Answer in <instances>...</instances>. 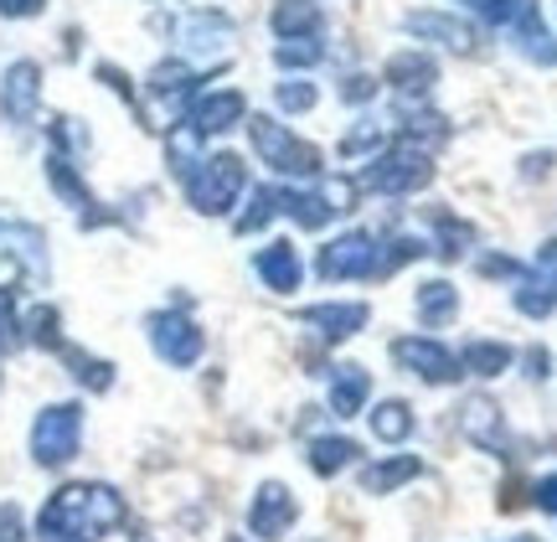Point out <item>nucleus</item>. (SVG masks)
Masks as SVG:
<instances>
[{
    "label": "nucleus",
    "instance_id": "5701e85b",
    "mask_svg": "<svg viewBox=\"0 0 557 542\" xmlns=\"http://www.w3.org/2000/svg\"><path fill=\"white\" fill-rule=\"evenodd\" d=\"M423 470V465L413 460V455H403V460H382V465H372V470H361V491L367 496H387L393 485H408Z\"/></svg>",
    "mask_w": 557,
    "mask_h": 542
},
{
    "label": "nucleus",
    "instance_id": "20e7f679",
    "mask_svg": "<svg viewBox=\"0 0 557 542\" xmlns=\"http://www.w3.org/2000/svg\"><path fill=\"white\" fill-rule=\"evenodd\" d=\"M78 440H83L78 403H52V408H41V419L32 423V455H37V465L73 460V455H78Z\"/></svg>",
    "mask_w": 557,
    "mask_h": 542
},
{
    "label": "nucleus",
    "instance_id": "bb28decb",
    "mask_svg": "<svg viewBox=\"0 0 557 542\" xmlns=\"http://www.w3.org/2000/svg\"><path fill=\"white\" fill-rule=\"evenodd\" d=\"M320 52H325V47H320L315 37H284L274 47V62L278 67H315Z\"/></svg>",
    "mask_w": 557,
    "mask_h": 542
},
{
    "label": "nucleus",
    "instance_id": "c85d7f7f",
    "mask_svg": "<svg viewBox=\"0 0 557 542\" xmlns=\"http://www.w3.org/2000/svg\"><path fill=\"white\" fill-rule=\"evenodd\" d=\"M21 346V316H16V290L0 284V357Z\"/></svg>",
    "mask_w": 557,
    "mask_h": 542
},
{
    "label": "nucleus",
    "instance_id": "473e14b6",
    "mask_svg": "<svg viewBox=\"0 0 557 542\" xmlns=\"http://www.w3.org/2000/svg\"><path fill=\"white\" fill-rule=\"evenodd\" d=\"M532 496H537L542 512H557V476H542V481L532 485Z\"/></svg>",
    "mask_w": 557,
    "mask_h": 542
},
{
    "label": "nucleus",
    "instance_id": "2f4dec72",
    "mask_svg": "<svg viewBox=\"0 0 557 542\" xmlns=\"http://www.w3.org/2000/svg\"><path fill=\"white\" fill-rule=\"evenodd\" d=\"M377 140H382L377 124H367V130H351V135L341 140V156H367V150H377Z\"/></svg>",
    "mask_w": 557,
    "mask_h": 542
},
{
    "label": "nucleus",
    "instance_id": "f8f14e48",
    "mask_svg": "<svg viewBox=\"0 0 557 542\" xmlns=\"http://www.w3.org/2000/svg\"><path fill=\"white\" fill-rule=\"evenodd\" d=\"M459 429H465V440L480 444V449H491V455H506V419H500V408L491 398H470L459 408Z\"/></svg>",
    "mask_w": 557,
    "mask_h": 542
},
{
    "label": "nucleus",
    "instance_id": "c9c22d12",
    "mask_svg": "<svg viewBox=\"0 0 557 542\" xmlns=\"http://www.w3.org/2000/svg\"><path fill=\"white\" fill-rule=\"evenodd\" d=\"M37 538L41 542H88V538H78V532H62V527H37Z\"/></svg>",
    "mask_w": 557,
    "mask_h": 542
},
{
    "label": "nucleus",
    "instance_id": "a878e982",
    "mask_svg": "<svg viewBox=\"0 0 557 542\" xmlns=\"http://www.w3.org/2000/svg\"><path fill=\"white\" fill-rule=\"evenodd\" d=\"M269 218H278V186H259V192L248 197V212H243L233 227H238V233H259Z\"/></svg>",
    "mask_w": 557,
    "mask_h": 542
},
{
    "label": "nucleus",
    "instance_id": "7ed1b4c3",
    "mask_svg": "<svg viewBox=\"0 0 557 542\" xmlns=\"http://www.w3.org/2000/svg\"><path fill=\"white\" fill-rule=\"evenodd\" d=\"M243 186H248V171H243L238 156H212V161H197V171L186 176V197H191L197 212L218 218L238 201Z\"/></svg>",
    "mask_w": 557,
    "mask_h": 542
},
{
    "label": "nucleus",
    "instance_id": "ddd939ff",
    "mask_svg": "<svg viewBox=\"0 0 557 542\" xmlns=\"http://www.w3.org/2000/svg\"><path fill=\"white\" fill-rule=\"evenodd\" d=\"M295 517H299V506H295V496H289V485H263L248 522H253L259 538H284V532L295 527Z\"/></svg>",
    "mask_w": 557,
    "mask_h": 542
},
{
    "label": "nucleus",
    "instance_id": "9b49d317",
    "mask_svg": "<svg viewBox=\"0 0 557 542\" xmlns=\"http://www.w3.org/2000/svg\"><path fill=\"white\" fill-rule=\"evenodd\" d=\"M181 41H186V52H197L201 62H222L227 58V47H233V26L218 16V11H191V16H181Z\"/></svg>",
    "mask_w": 557,
    "mask_h": 542
},
{
    "label": "nucleus",
    "instance_id": "423d86ee",
    "mask_svg": "<svg viewBox=\"0 0 557 542\" xmlns=\"http://www.w3.org/2000/svg\"><path fill=\"white\" fill-rule=\"evenodd\" d=\"M517 310H521V316H532V321H542V316H553V310H557V238L542 243L537 263L521 274Z\"/></svg>",
    "mask_w": 557,
    "mask_h": 542
},
{
    "label": "nucleus",
    "instance_id": "dca6fc26",
    "mask_svg": "<svg viewBox=\"0 0 557 542\" xmlns=\"http://www.w3.org/2000/svg\"><path fill=\"white\" fill-rule=\"evenodd\" d=\"M243 94L238 88H222V94H207V99L191 109V130L197 135H222V130H233V124L243 120Z\"/></svg>",
    "mask_w": 557,
    "mask_h": 542
},
{
    "label": "nucleus",
    "instance_id": "4c0bfd02",
    "mask_svg": "<svg viewBox=\"0 0 557 542\" xmlns=\"http://www.w3.org/2000/svg\"><path fill=\"white\" fill-rule=\"evenodd\" d=\"M480 274H491V280H496V274H517V263L511 259H485L480 263Z\"/></svg>",
    "mask_w": 557,
    "mask_h": 542
},
{
    "label": "nucleus",
    "instance_id": "0eeeda50",
    "mask_svg": "<svg viewBox=\"0 0 557 542\" xmlns=\"http://www.w3.org/2000/svg\"><path fill=\"white\" fill-rule=\"evenodd\" d=\"M393 361L408 367V372L423 382H459L465 378V367H459L455 352H444V346L429 342V336H403V342H393Z\"/></svg>",
    "mask_w": 557,
    "mask_h": 542
},
{
    "label": "nucleus",
    "instance_id": "72a5a7b5",
    "mask_svg": "<svg viewBox=\"0 0 557 542\" xmlns=\"http://www.w3.org/2000/svg\"><path fill=\"white\" fill-rule=\"evenodd\" d=\"M372 94H377V88H372V78H361V73H357V78H346V103H367Z\"/></svg>",
    "mask_w": 557,
    "mask_h": 542
},
{
    "label": "nucleus",
    "instance_id": "2eb2a0df",
    "mask_svg": "<svg viewBox=\"0 0 557 542\" xmlns=\"http://www.w3.org/2000/svg\"><path fill=\"white\" fill-rule=\"evenodd\" d=\"M253 269H259V280L269 284L274 295H289V290H299V254H295V243L274 238L259 254V259H253Z\"/></svg>",
    "mask_w": 557,
    "mask_h": 542
},
{
    "label": "nucleus",
    "instance_id": "aec40b11",
    "mask_svg": "<svg viewBox=\"0 0 557 542\" xmlns=\"http://www.w3.org/2000/svg\"><path fill=\"white\" fill-rule=\"evenodd\" d=\"M269 26H274L278 37H315L320 32V5L315 0H278Z\"/></svg>",
    "mask_w": 557,
    "mask_h": 542
},
{
    "label": "nucleus",
    "instance_id": "f257e3e1",
    "mask_svg": "<svg viewBox=\"0 0 557 542\" xmlns=\"http://www.w3.org/2000/svg\"><path fill=\"white\" fill-rule=\"evenodd\" d=\"M120 522H124V502L109 485H62L58 496L41 506L37 527H62V532H78V538L94 542V532H109Z\"/></svg>",
    "mask_w": 557,
    "mask_h": 542
},
{
    "label": "nucleus",
    "instance_id": "58836bf2",
    "mask_svg": "<svg viewBox=\"0 0 557 542\" xmlns=\"http://www.w3.org/2000/svg\"><path fill=\"white\" fill-rule=\"evenodd\" d=\"M527 367H532V378H547V352L532 346V352H527Z\"/></svg>",
    "mask_w": 557,
    "mask_h": 542
},
{
    "label": "nucleus",
    "instance_id": "cd10ccee",
    "mask_svg": "<svg viewBox=\"0 0 557 542\" xmlns=\"http://www.w3.org/2000/svg\"><path fill=\"white\" fill-rule=\"evenodd\" d=\"M58 352H62V361H67V367L78 372V382H83V387H109V378H114V367H109V361L83 357L78 346H58Z\"/></svg>",
    "mask_w": 557,
    "mask_h": 542
},
{
    "label": "nucleus",
    "instance_id": "39448f33",
    "mask_svg": "<svg viewBox=\"0 0 557 542\" xmlns=\"http://www.w3.org/2000/svg\"><path fill=\"white\" fill-rule=\"evenodd\" d=\"M320 280H372L377 269V238L372 233H341L336 243L320 248Z\"/></svg>",
    "mask_w": 557,
    "mask_h": 542
},
{
    "label": "nucleus",
    "instance_id": "4be33fe9",
    "mask_svg": "<svg viewBox=\"0 0 557 542\" xmlns=\"http://www.w3.org/2000/svg\"><path fill=\"white\" fill-rule=\"evenodd\" d=\"M357 455L361 449L351 440H341V434H315V440H310V470H315V476H336V470H346Z\"/></svg>",
    "mask_w": 557,
    "mask_h": 542
},
{
    "label": "nucleus",
    "instance_id": "a19ab883",
    "mask_svg": "<svg viewBox=\"0 0 557 542\" xmlns=\"http://www.w3.org/2000/svg\"><path fill=\"white\" fill-rule=\"evenodd\" d=\"M227 542H248V538H227Z\"/></svg>",
    "mask_w": 557,
    "mask_h": 542
},
{
    "label": "nucleus",
    "instance_id": "412c9836",
    "mask_svg": "<svg viewBox=\"0 0 557 542\" xmlns=\"http://www.w3.org/2000/svg\"><path fill=\"white\" fill-rule=\"evenodd\" d=\"M459 316V295L449 280H429L418 290V321L423 325H449Z\"/></svg>",
    "mask_w": 557,
    "mask_h": 542
},
{
    "label": "nucleus",
    "instance_id": "6ab92c4d",
    "mask_svg": "<svg viewBox=\"0 0 557 542\" xmlns=\"http://www.w3.org/2000/svg\"><path fill=\"white\" fill-rule=\"evenodd\" d=\"M387 78H393L398 94H429L438 78V67L429 52H398V58L387 62Z\"/></svg>",
    "mask_w": 557,
    "mask_h": 542
},
{
    "label": "nucleus",
    "instance_id": "b1692460",
    "mask_svg": "<svg viewBox=\"0 0 557 542\" xmlns=\"http://www.w3.org/2000/svg\"><path fill=\"white\" fill-rule=\"evenodd\" d=\"M511 357H517V352H511L506 342H470L465 346V357H459V367L475 372V378H500V372L511 367Z\"/></svg>",
    "mask_w": 557,
    "mask_h": 542
},
{
    "label": "nucleus",
    "instance_id": "f03ea898",
    "mask_svg": "<svg viewBox=\"0 0 557 542\" xmlns=\"http://www.w3.org/2000/svg\"><path fill=\"white\" fill-rule=\"evenodd\" d=\"M248 135H253V150H259L263 161L274 165L278 176H299V181H310V176H320V165H325V156H320L315 145H305V140H295L284 124H274V120H248Z\"/></svg>",
    "mask_w": 557,
    "mask_h": 542
},
{
    "label": "nucleus",
    "instance_id": "e433bc0d",
    "mask_svg": "<svg viewBox=\"0 0 557 542\" xmlns=\"http://www.w3.org/2000/svg\"><path fill=\"white\" fill-rule=\"evenodd\" d=\"M547 165H553V156L542 150V156H527V161H521V171H527V176H547Z\"/></svg>",
    "mask_w": 557,
    "mask_h": 542
},
{
    "label": "nucleus",
    "instance_id": "c756f323",
    "mask_svg": "<svg viewBox=\"0 0 557 542\" xmlns=\"http://www.w3.org/2000/svg\"><path fill=\"white\" fill-rule=\"evenodd\" d=\"M274 103L284 114H299V109H315V83H278Z\"/></svg>",
    "mask_w": 557,
    "mask_h": 542
},
{
    "label": "nucleus",
    "instance_id": "4468645a",
    "mask_svg": "<svg viewBox=\"0 0 557 542\" xmlns=\"http://www.w3.org/2000/svg\"><path fill=\"white\" fill-rule=\"evenodd\" d=\"M403 26L413 32V37H434L444 41L449 52H475V32L455 16H438V11H413V16H403Z\"/></svg>",
    "mask_w": 557,
    "mask_h": 542
},
{
    "label": "nucleus",
    "instance_id": "f3484780",
    "mask_svg": "<svg viewBox=\"0 0 557 542\" xmlns=\"http://www.w3.org/2000/svg\"><path fill=\"white\" fill-rule=\"evenodd\" d=\"M37 94H41V67L37 62H16V67L5 73V88H0L5 114H11V120H32V114H37Z\"/></svg>",
    "mask_w": 557,
    "mask_h": 542
},
{
    "label": "nucleus",
    "instance_id": "ea45409f",
    "mask_svg": "<svg viewBox=\"0 0 557 542\" xmlns=\"http://www.w3.org/2000/svg\"><path fill=\"white\" fill-rule=\"evenodd\" d=\"M511 542H537V538H511Z\"/></svg>",
    "mask_w": 557,
    "mask_h": 542
},
{
    "label": "nucleus",
    "instance_id": "1a4fd4ad",
    "mask_svg": "<svg viewBox=\"0 0 557 542\" xmlns=\"http://www.w3.org/2000/svg\"><path fill=\"white\" fill-rule=\"evenodd\" d=\"M0 259H16L32 280H47V238L41 227L32 222H16V218H0Z\"/></svg>",
    "mask_w": 557,
    "mask_h": 542
},
{
    "label": "nucleus",
    "instance_id": "6e6552de",
    "mask_svg": "<svg viewBox=\"0 0 557 542\" xmlns=\"http://www.w3.org/2000/svg\"><path fill=\"white\" fill-rule=\"evenodd\" d=\"M150 346L171 367H191L201 357V331L181 310H160V316H150Z\"/></svg>",
    "mask_w": 557,
    "mask_h": 542
},
{
    "label": "nucleus",
    "instance_id": "f704fd0d",
    "mask_svg": "<svg viewBox=\"0 0 557 542\" xmlns=\"http://www.w3.org/2000/svg\"><path fill=\"white\" fill-rule=\"evenodd\" d=\"M41 0H0V16H37Z\"/></svg>",
    "mask_w": 557,
    "mask_h": 542
},
{
    "label": "nucleus",
    "instance_id": "393cba45",
    "mask_svg": "<svg viewBox=\"0 0 557 542\" xmlns=\"http://www.w3.org/2000/svg\"><path fill=\"white\" fill-rule=\"evenodd\" d=\"M372 434H377V440H387V444L408 440V434H413V408H408L403 398L377 403V408H372Z\"/></svg>",
    "mask_w": 557,
    "mask_h": 542
},
{
    "label": "nucleus",
    "instance_id": "9d476101",
    "mask_svg": "<svg viewBox=\"0 0 557 542\" xmlns=\"http://www.w3.org/2000/svg\"><path fill=\"white\" fill-rule=\"evenodd\" d=\"M367 305L361 300H325V305H310V310H299V321L315 331L320 342H346V336H357L361 325H367Z\"/></svg>",
    "mask_w": 557,
    "mask_h": 542
},
{
    "label": "nucleus",
    "instance_id": "a211bd4d",
    "mask_svg": "<svg viewBox=\"0 0 557 542\" xmlns=\"http://www.w3.org/2000/svg\"><path fill=\"white\" fill-rule=\"evenodd\" d=\"M367 393H372V378L361 367H331V414L336 419H357Z\"/></svg>",
    "mask_w": 557,
    "mask_h": 542
},
{
    "label": "nucleus",
    "instance_id": "7c9ffc66",
    "mask_svg": "<svg viewBox=\"0 0 557 542\" xmlns=\"http://www.w3.org/2000/svg\"><path fill=\"white\" fill-rule=\"evenodd\" d=\"M26 331H32V342H37V346H62L58 310H52V305H37V310H32V321H26Z\"/></svg>",
    "mask_w": 557,
    "mask_h": 542
}]
</instances>
